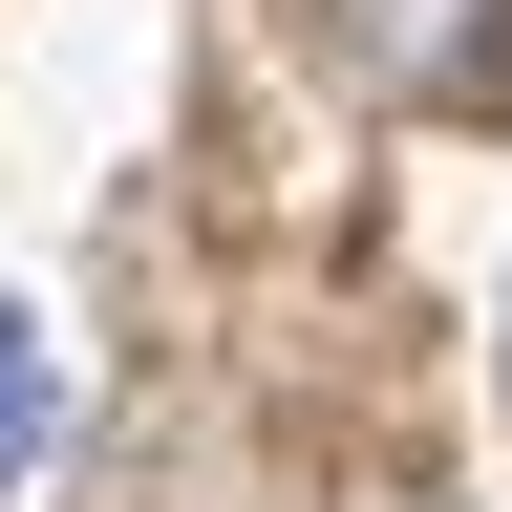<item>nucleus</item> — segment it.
Wrapping results in <instances>:
<instances>
[{"label": "nucleus", "instance_id": "f257e3e1", "mask_svg": "<svg viewBox=\"0 0 512 512\" xmlns=\"http://www.w3.org/2000/svg\"><path fill=\"white\" fill-rule=\"evenodd\" d=\"M363 43H384L406 107H470V86H491V0H363Z\"/></svg>", "mask_w": 512, "mask_h": 512}, {"label": "nucleus", "instance_id": "f03ea898", "mask_svg": "<svg viewBox=\"0 0 512 512\" xmlns=\"http://www.w3.org/2000/svg\"><path fill=\"white\" fill-rule=\"evenodd\" d=\"M43 427H64V342H43L22 299H0V491L43 470Z\"/></svg>", "mask_w": 512, "mask_h": 512}]
</instances>
